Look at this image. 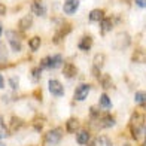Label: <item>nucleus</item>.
<instances>
[{
    "label": "nucleus",
    "instance_id": "obj_31",
    "mask_svg": "<svg viewBox=\"0 0 146 146\" xmlns=\"http://www.w3.org/2000/svg\"><path fill=\"white\" fill-rule=\"evenodd\" d=\"M8 39L9 40H21V39H19V33L15 31V30H9L8 31Z\"/></svg>",
    "mask_w": 146,
    "mask_h": 146
},
{
    "label": "nucleus",
    "instance_id": "obj_38",
    "mask_svg": "<svg viewBox=\"0 0 146 146\" xmlns=\"http://www.w3.org/2000/svg\"><path fill=\"white\" fill-rule=\"evenodd\" d=\"M2 88H5V79H3V76L0 75V90Z\"/></svg>",
    "mask_w": 146,
    "mask_h": 146
},
{
    "label": "nucleus",
    "instance_id": "obj_39",
    "mask_svg": "<svg viewBox=\"0 0 146 146\" xmlns=\"http://www.w3.org/2000/svg\"><path fill=\"white\" fill-rule=\"evenodd\" d=\"M2 33H3V27H2V24H0V36H2Z\"/></svg>",
    "mask_w": 146,
    "mask_h": 146
},
{
    "label": "nucleus",
    "instance_id": "obj_12",
    "mask_svg": "<svg viewBox=\"0 0 146 146\" xmlns=\"http://www.w3.org/2000/svg\"><path fill=\"white\" fill-rule=\"evenodd\" d=\"M90 140H91V136H90V131H87V130H81L76 134L78 145H88Z\"/></svg>",
    "mask_w": 146,
    "mask_h": 146
},
{
    "label": "nucleus",
    "instance_id": "obj_21",
    "mask_svg": "<svg viewBox=\"0 0 146 146\" xmlns=\"http://www.w3.org/2000/svg\"><path fill=\"white\" fill-rule=\"evenodd\" d=\"M29 46H30L31 51H37L39 48H40V37H39V36L31 37L30 42H29Z\"/></svg>",
    "mask_w": 146,
    "mask_h": 146
},
{
    "label": "nucleus",
    "instance_id": "obj_9",
    "mask_svg": "<svg viewBox=\"0 0 146 146\" xmlns=\"http://www.w3.org/2000/svg\"><path fill=\"white\" fill-rule=\"evenodd\" d=\"M63 75L67 78V79H73L76 75H78V69H76V66L75 64H72V63H67V64H64V67H63Z\"/></svg>",
    "mask_w": 146,
    "mask_h": 146
},
{
    "label": "nucleus",
    "instance_id": "obj_36",
    "mask_svg": "<svg viewBox=\"0 0 146 146\" xmlns=\"http://www.w3.org/2000/svg\"><path fill=\"white\" fill-rule=\"evenodd\" d=\"M136 5L143 9V8H146V0H136Z\"/></svg>",
    "mask_w": 146,
    "mask_h": 146
},
{
    "label": "nucleus",
    "instance_id": "obj_40",
    "mask_svg": "<svg viewBox=\"0 0 146 146\" xmlns=\"http://www.w3.org/2000/svg\"><path fill=\"white\" fill-rule=\"evenodd\" d=\"M0 146H5V145H3V143H0Z\"/></svg>",
    "mask_w": 146,
    "mask_h": 146
},
{
    "label": "nucleus",
    "instance_id": "obj_8",
    "mask_svg": "<svg viewBox=\"0 0 146 146\" xmlns=\"http://www.w3.org/2000/svg\"><path fill=\"white\" fill-rule=\"evenodd\" d=\"M130 125H134V127H140V128L145 130V116H143V113H139V112H133Z\"/></svg>",
    "mask_w": 146,
    "mask_h": 146
},
{
    "label": "nucleus",
    "instance_id": "obj_30",
    "mask_svg": "<svg viewBox=\"0 0 146 146\" xmlns=\"http://www.w3.org/2000/svg\"><path fill=\"white\" fill-rule=\"evenodd\" d=\"M102 113H100V109L97 108V106H92V108L90 109V116L92 118V119H98V116H100Z\"/></svg>",
    "mask_w": 146,
    "mask_h": 146
},
{
    "label": "nucleus",
    "instance_id": "obj_37",
    "mask_svg": "<svg viewBox=\"0 0 146 146\" xmlns=\"http://www.w3.org/2000/svg\"><path fill=\"white\" fill-rule=\"evenodd\" d=\"M6 14V6L3 3H0V17H3Z\"/></svg>",
    "mask_w": 146,
    "mask_h": 146
},
{
    "label": "nucleus",
    "instance_id": "obj_41",
    "mask_svg": "<svg viewBox=\"0 0 146 146\" xmlns=\"http://www.w3.org/2000/svg\"><path fill=\"white\" fill-rule=\"evenodd\" d=\"M124 146H131V145H124Z\"/></svg>",
    "mask_w": 146,
    "mask_h": 146
},
{
    "label": "nucleus",
    "instance_id": "obj_23",
    "mask_svg": "<svg viewBox=\"0 0 146 146\" xmlns=\"http://www.w3.org/2000/svg\"><path fill=\"white\" fill-rule=\"evenodd\" d=\"M103 64H104V55H103V54H97V55L94 57V63H92V66H94L96 69L100 70V69L103 67Z\"/></svg>",
    "mask_w": 146,
    "mask_h": 146
},
{
    "label": "nucleus",
    "instance_id": "obj_2",
    "mask_svg": "<svg viewBox=\"0 0 146 146\" xmlns=\"http://www.w3.org/2000/svg\"><path fill=\"white\" fill-rule=\"evenodd\" d=\"M63 139V130L61 128H52L48 133H45V142L49 143V145H57L61 142Z\"/></svg>",
    "mask_w": 146,
    "mask_h": 146
},
{
    "label": "nucleus",
    "instance_id": "obj_35",
    "mask_svg": "<svg viewBox=\"0 0 146 146\" xmlns=\"http://www.w3.org/2000/svg\"><path fill=\"white\" fill-rule=\"evenodd\" d=\"M40 69H49V57H43L40 60Z\"/></svg>",
    "mask_w": 146,
    "mask_h": 146
},
{
    "label": "nucleus",
    "instance_id": "obj_1",
    "mask_svg": "<svg viewBox=\"0 0 146 146\" xmlns=\"http://www.w3.org/2000/svg\"><path fill=\"white\" fill-rule=\"evenodd\" d=\"M130 43H131V36L128 35L127 31H119L118 35L115 36L112 46H113L115 49H118V51H124V49H127L130 46Z\"/></svg>",
    "mask_w": 146,
    "mask_h": 146
},
{
    "label": "nucleus",
    "instance_id": "obj_14",
    "mask_svg": "<svg viewBox=\"0 0 146 146\" xmlns=\"http://www.w3.org/2000/svg\"><path fill=\"white\" fill-rule=\"evenodd\" d=\"M31 12L35 15H37V17H43L45 14H46V8L42 5V3H39V2H33L31 3Z\"/></svg>",
    "mask_w": 146,
    "mask_h": 146
},
{
    "label": "nucleus",
    "instance_id": "obj_3",
    "mask_svg": "<svg viewBox=\"0 0 146 146\" xmlns=\"http://www.w3.org/2000/svg\"><path fill=\"white\" fill-rule=\"evenodd\" d=\"M48 90H49L51 94L55 96V97H63L64 96V87L60 81H57V79H51L48 82Z\"/></svg>",
    "mask_w": 146,
    "mask_h": 146
},
{
    "label": "nucleus",
    "instance_id": "obj_26",
    "mask_svg": "<svg viewBox=\"0 0 146 146\" xmlns=\"http://www.w3.org/2000/svg\"><path fill=\"white\" fill-rule=\"evenodd\" d=\"M40 73H42V69L40 67H36L30 72V79H33V82H37L40 79Z\"/></svg>",
    "mask_w": 146,
    "mask_h": 146
},
{
    "label": "nucleus",
    "instance_id": "obj_28",
    "mask_svg": "<svg viewBox=\"0 0 146 146\" xmlns=\"http://www.w3.org/2000/svg\"><path fill=\"white\" fill-rule=\"evenodd\" d=\"M9 45H11L12 51H15V52L21 51V48H23V45H21V40H9Z\"/></svg>",
    "mask_w": 146,
    "mask_h": 146
},
{
    "label": "nucleus",
    "instance_id": "obj_16",
    "mask_svg": "<svg viewBox=\"0 0 146 146\" xmlns=\"http://www.w3.org/2000/svg\"><path fill=\"white\" fill-rule=\"evenodd\" d=\"M63 66V57L60 54H55L49 57V69H58Z\"/></svg>",
    "mask_w": 146,
    "mask_h": 146
},
{
    "label": "nucleus",
    "instance_id": "obj_15",
    "mask_svg": "<svg viewBox=\"0 0 146 146\" xmlns=\"http://www.w3.org/2000/svg\"><path fill=\"white\" fill-rule=\"evenodd\" d=\"M23 124H24V121L21 118H18V116H12L11 118V122H9V130L8 131H18L19 128L23 127Z\"/></svg>",
    "mask_w": 146,
    "mask_h": 146
},
{
    "label": "nucleus",
    "instance_id": "obj_33",
    "mask_svg": "<svg viewBox=\"0 0 146 146\" xmlns=\"http://www.w3.org/2000/svg\"><path fill=\"white\" fill-rule=\"evenodd\" d=\"M8 57V51H6V46L0 42V60H6Z\"/></svg>",
    "mask_w": 146,
    "mask_h": 146
},
{
    "label": "nucleus",
    "instance_id": "obj_27",
    "mask_svg": "<svg viewBox=\"0 0 146 146\" xmlns=\"http://www.w3.org/2000/svg\"><path fill=\"white\" fill-rule=\"evenodd\" d=\"M134 100H136V103H137V104L145 106V100H146L145 92H143V91H137V92H136V96H134Z\"/></svg>",
    "mask_w": 146,
    "mask_h": 146
},
{
    "label": "nucleus",
    "instance_id": "obj_25",
    "mask_svg": "<svg viewBox=\"0 0 146 146\" xmlns=\"http://www.w3.org/2000/svg\"><path fill=\"white\" fill-rule=\"evenodd\" d=\"M100 82L103 85V88H110L112 87V78L109 75H102L100 76Z\"/></svg>",
    "mask_w": 146,
    "mask_h": 146
},
{
    "label": "nucleus",
    "instance_id": "obj_10",
    "mask_svg": "<svg viewBox=\"0 0 146 146\" xmlns=\"http://www.w3.org/2000/svg\"><path fill=\"white\" fill-rule=\"evenodd\" d=\"M79 127H81V122H79L78 118H69L67 122H66L67 133H76V131H79Z\"/></svg>",
    "mask_w": 146,
    "mask_h": 146
},
{
    "label": "nucleus",
    "instance_id": "obj_29",
    "mask_svg": "<svg viewBox=\"0 0 146 146\" xmlns=\"http://www.w3.org/2000/svg\"><path fill=\"white\" fill-rule=\"evenodd\" d=\"M139 58H140V63H145V54L142 49H136L134 51V57H133V60L134 61H139Z\"/></svg>",
    "mask_w": 146,
    "mask_h": 146
},
{
    "label": "nucleus",
    "instance_id": "obj_24",
    "mask_svg": "<svg viewBox=\"0 0 146 146\" xmlns=\"http://www.w3.org/2000/svg\"><path fill=\"white\" fill-rule=\"evenodd\" d=\"M43 124H45V118L43 116H37L35 121H33V125H35L36 131H42L43 130Z\"/></svg>",
    "mask_w": 146,
    "mask_h": 146
},
{
    "label": "nucleus",
    "instance_id": "obj_32",
    "mask_svg": "<svg viewBox=\"0 0 146 146\" xmlns=\"http://www.w3.org/2000/svg\"><path fill=\"white\" fill-rule=\"evenodd\" d=\"M8 134H9V131H8V128L3 125V122L0 121V139H5V137H8Z\"/></svg>",
    "mask_w": 146,
    "mask_h": 146
},
{
    "label": "nucleus",
    "instance_id": "obj_34",
    "mask_svg": "<svg viewBox=\"0 0 146 146\" xmlns=\"http://www.w3.org/2000/svg\"><path fill=\"white\" fill-rule=\"evenodd\" d=\"M18 81H19L18 76H12V78L9 79V84H11L12 90H17V88H18Z\"/></svg>",
    "mask_w": 146,
    "mask_h": 146
},
{
    "label": "nucleus",
    "instance_id": "obj_11",
    "mask_svg": "<svg viewBox=\"0 0 146 146\" xmlns=\"http://www.w3.org/2000/svg\"><path fill=\"white\" fill-rule=\"evenodd\" d=\"M91 146H113V143L108 136H97L91 142Z\"/></svg>",
    "mask_w": 146,
    "mask_h": 146
},
{
    "label": "nucleus",
    "instance_id": "obj_7",
    "mask_svg": "<svg viewBox=\"0 0 146 146\" xmlns=\"http://www.w3.org/2000/svg\"><path fill=\"white\" fill-rule=\"evenodd\" d=\"M98 124H100V127H103V128H110L115 125V118L109 113L100 115L98 116Z\"/></svg>",
    "mask_w": 146,
    "mask_h": 146
},
{
    "label": "nucleus",
    "instance_id": "obj_13",
    "mask_svg": "<svg viewBox=\"0 0 146 146\" xmlns=\"http://www.w3.org/2000/svg\"><path fill=\"white\" fill-rule=\"evenodd\" d=\"M31 24H33L31 15H25V17H23V18L18 21V29L21 30V31H25V30H29V29L31 27Z\"/></svg>",
    "mask_w": 146,
    "mask_h": 146
},
{
    "label": "nucleus",
    "instance_id": "obj_17",
    "mask_svg": "<svg viewBox=\"0 0 146 146\" xmlns=\"http://www.w3.org/2000/svg\"><path fill=\"white\" fill-rule=\"evenodd\" d=\"M88 17H90V21L97 23V21H102V19L104 18V12L102 9H92Z\"/></svg>",
    "mask_w": 146,
    "mask_h": 146
},
{
    "label": "nucleus",
    "instance_id": "obj_20",
    "mask_svg": "<svg viewBox=\"0 0 146 146\" xmlns=\"http://www.w3.org/2000/svg\"><path fill=\"white\" fill-rule=\"evenodd\" d=\"M100 108H103V109H110V108H112L110 98H109L108 94H104V92L100 96Z\"/></svg>",
    "mask_w": 146,
    "mask_h": 146
},
{
    "label": "nucleus",
    "instance_id": "obj_4",
    "mask_svg": "<svg viewBox=\"0 0 146 146\" xmlns=\"http://www.w3.org/2000/svg\"><path fill=\"white\" fill-rule=\"evenodd\" d=\"M91 90H92V87H91L90 84H82V85H79V87L76 88V91H75V100H76V102L85 100V98L88 97V94H90Z\"/></svg>",
    "mask_w": 146,
    "mask_h": 146
},
{
    "label": "nucleus",
    "instance_id": "obj_18",
    "mask_svg": "<svg viewBox=\"0 0 146 146\" xmlns=\"http://www.w3.org/2000/svg\"><path fill=\"white\" fill-rule=\"evenodd\" d=\"M91 46H92V37L91 36H84L81 39V42H79V49H82V51L91 49Z\"/></svg>",
    "mask_w": 146,
    "mask_h": 146
},
{
    "label": "nucleus",
    "instance_id": "obj_22",
    "mask_svg": "<svg viewBox=\"0 0 146 146\" xmlns=\"http://www.w3.org/2000/svg\"><path fill=\"white\" fill-rule=\"evenodd\" d=\"M130 133H131L133 139H136V140H139V139L142 137L143 128H140V127H134V125H130Z\"/></svg>",
    "mask_w": 146,
    "mask_h": 146
},
{
    "label": "nucleus",
    "instance_id": "obj_6",
    "mask_svg": "<svg viewBox=\"0 0 146 146\" xmlns=\"http://www.w3.org/2000/svg\"><path fill=\"white\" fill-rule=\"evenodd\" d=\"M79 9V0H66L63 5V11L67 15H73Z\"/></svg>",
    "mask_w": 146,
    "mask_h": 146
},
{
    "label": "nucleus",
    "instance_id": "obj_19",
    "mask_svg": "<svg viewBox=\"0 0 146 146\" xmlns=\"http://www.w3.org/2000/svg\"><path fill=\"white\" fill-rule=\"evenodd\" d=\"M100 25H102V33L103 31H110L113 29V19L112 18H103L100 21Z\"/></svg>",
    "mask_w": 146,
    "mask_h": 146
},
{
    "label": "nucleus",
    "instance_id": "obj_5",
    "mask_svg": "<svg viewBox=\"0 0 146 146\" xmlns=\"http://www.w3.org/2000/svg\"><path fill=\"white\" fill-rule=\"evenodd\" d=\"M70 31H72V25L70 24H63V27L58 29L57 33L54 35V37H52V42H54V43H60Z\"/></svg>",
    "mask_w": 146,
    "mask_h": 146
}]
</instances>
